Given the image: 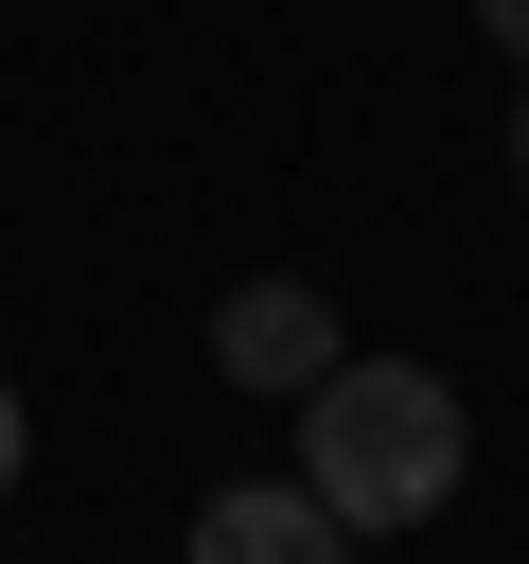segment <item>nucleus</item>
Segmentation results:
<instances>
[{
  "label": "nucleus",
  "instance_id": "nucleus-1",
  "mask_svg": "<svg viewBox=\"0 0 529 564\" xmlns=\"http://www.w3.org/2000/svg\"><path fill=\"white\" fill-rule=\"evenodd\" d=\"M300 476L335 494L353 546H370V529H423V511L458 494V388L406 370V352H335V370L300 388Z\"/></svg>",
  "mask_w": 529,
  "mask_h": 564
},
{
  "label": "nucleus",
  "instance_id": "nucleus-2",
  "mask_svg": "<svg viewBox=\"0 0 529 564\" xmlns=\"http://www.w3.org/2000/svg\"><path fill=\"white\" fill-rule=\"evenodd\" d=\"M212 370L229 388H317L335 370V300L317 282H229L212 300Z\"/></svg>",
  "mask_w": 529,
  "mask_h": 564
},
{
  "label": "nucleus",
  "instance_id": "nucleus-3",
  "mask_svg": "<svg viewBox=\"0 0 529 564\" xmlns=\"http://www.w3.org/2000/svg\"><path fill=\"white\" fill-rule=\"evenodd\" d=\"M194 546H212V564H317V546H353V529H335L317 476H229V494L194 511Z\"/></svg>",
  "mask_w": 529,
  "mask_h": 564
},
{
  "label": "nucleus",
  "instance_id": "nucleus-4",
  "mask_svg": "<svg viewBox=\"0 0 529 564\" xmlns=\"http://www.w3.org/2000/svg\"><path fill=\"white\" fill-rule=\"evenodd\" d=\"M476 18H494V35H511V70H529V0H476Z\"/></svg>",
  "mask_w": 529,
  "mask_h": 564
},
{
  "label": "nucleus",
  "instance_id": "nucleus-5",
  "mask_svg": "<svg viewBox=\"0 0 529 564\" xmlns=\"http://www.w3.org/2000/svg\"><path fill=\"white\" fill-rule=\"evenodd\" d=\"M18 441H35V423H18V388H0V494H18Z\"/></svg>",
  "mask_w": 529,
  "mask_h": 564
},
{
  "label": "nucleus",
  "instance_id": "nucleus-6",
  "mask_svg": "<svg viewBox=\"0 0 529 564\" xmlns=\"http://www.w3.org/2000/svg\"><path fill=\"white\" fill-rule=\"evenodd\" d=\"M511 176H529V88H511Z\"/></svg>",
  "mask_w": 529,
  "mask_h": 564
}]
</instances>
